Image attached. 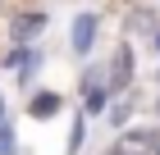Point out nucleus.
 <instances>
[{
    "instance_id": "obj_2",
    "label": "nucleus",
    "mask_w": 160,
    "mask_h": 155,
    "mask_svg": "<svg viewBox=\"0 0 160 155\" xmlns=\"http://www.w3.org/2000/svg\"><path fill=\"white\" fill-rule=\"evenodd\" d=\"M92 36H96V18H78L73 23V46L78 50H92Z\"/></svg>"
},
{
    "instance_id": "obj_4",
    "label": "nucleus",
    "mask_w": 160,
    "mask_h": 155,
    "mask_svg": "<svg viewBox=\"0 0 160 155\" xmlns=\"http://www.w3.org/2000/svg\"><path fill=\"white\" fill-rule=\"evenodd\" d=\"M55 109H60V96H37V100H32V114H37V119H46Z\"/></svg>"
},
{
    "instance_id": "obj_3",
    "label": "nucleus",
    "mask_w": 160,
    "mask_h": 155,
    "mask_svg": "<svg viewBox=\"0 0 160 155\" xmlns=\"http://www.w3.org/2000/svg\"><path fill=\"white\" fill-rule=\"evenodd\" d=\"M128 73H133V55H128V50H119V55H114V87L128 82Z\"/></svg>"
},
{
    "instance_id": "obj_5",
    "label": "nucleus",
    "mask_w": 160,
    "mask_h": 155,
    "mask_svg": "<svg viewBox=\"0 0 160 155\" xmlns=\"http://www.w3.org/2000/svg\"><path fill=\"white\" fill-rule=\"evenodd\" d=\"M32 32H41V18H37V14H28V18L14 23V36H32Z\"/></svg>"
},
{
    "instance_id": "obj_1",
    "label": "nucleus",
    "mask_w": 160,
    "mask_h": 155,
    "mask_svg": "<svg viewBox=\"0 0 160 155\" xmlns=\"http://www.w3.org/2000/svg\"><path fill=\"white\" fill-rule=\"evenodd\" d=\"M110 155H160V137L156 132H128Z\"/></svg>"
}]
</instances>
